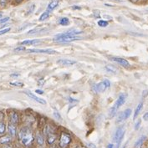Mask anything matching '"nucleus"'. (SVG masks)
Segmentation results:
<instances>
[{
  "label": "nucleus",
  "mask_w": 148,
  "mask_h": 148,
  "mask_svg": "<svg viewBox=\"0 0 148 148\" xmlns=\"http://www.w3.org/2000/svg\"><path fill=\"white\" fill-rule=\"evenodd\" d=\"M18 137L21 140L22 144L24 146L30 145L34 140V136H33L31 130H29L27 127H23L20 130L19 134H18Z\"/></svg>",
  "instance_id": "f257e3e1"
},
{
  "label": "nucleus",
  "mask_w": 148,
  "mask_h": 148,
  "mask_svg": "<svg viewBox=\"0 0 148 148\" xmlns=\"http://www.w3.org/2000/svg\"><path fill=\"white\" fill-rule=\"evenodd\" d=\"M124 135H125V128L123 127H119L116 130V132L115 133L114 136H113V140L114 142L116 143V148H119L120 147V144L121 142V140L124 137Z\"/></svg>",
  "instance_id": "f03ea898"
},
{
  "label": "nucleus",
  "mask_w": 148,
  "mask_h": 148,
  "mask_svg": "<svg viewBox=\"0 0 148 148\" xmlns=\"http://www.w3.org/2000/svg\"><path fill=\"white\" fill-rule=\"evenodd\" d=\"M81 34V31H79L77 29H71L70 31L64 32V33H62V34H60L58 35H56L54 39V41L55 40H57V39H63V38H70V37H76L78 34Z\"/></svg>",
  "instance_id": "7ed1b4c3"
},
{
  "label": "nucleus",
  "mask_w": 148,
  "mask_h": 148,
  "mask_svg": "<svg viewBox=\"0 0 148 148\" xmlns=\"http://www.w3.org/2000/svg\"><path fill=\"white\" fill-rule=\"evenodd\" d=\"M132 114V110L131 109H126L124 111L121 112L120 114H118L116 118V123H121L122 121H125L126 119H128L130 116Z\"/></svg>",
  "instance_id": "20e7f679"
},
{
  "label": "nucleus",
  "mask_w": 148,
  "mask_h": 148,
  "mask_svg": "<svg viewBox=\"0 0 148 148\" xmlns=\"http://www.w3.org/2000/svg\"><path fill=\"white\" fill-rule=\"evenodd\" d=\"M56 138H57V136L54 132V131L51 128L48 127V132H47V141H48V144L49 146L54 145L55 140H56Z\"/></svg>",
  "instance_id": "39448f33"
},
{
  "label": "nucleus",
  "mask_w": 148,
  "mask_h": 148,
  "mask_svg": "<svg viewBox=\"0 0 148 148\" xmlns=\"http://www.w3.org/2000/svg\"><path fill=\"white\" fill-rule=\"evenodd\" d=\"M71 141V137L69 134L67 133H62L60 136V147H65Z\"/></svg>",
  "instance_id": "423d86ee"
},
{
  "label": "nucleus",
  "mask_w": 148,
  "mask_h": 148,
  "mask_svg": "<svg viewBox=\"0 0 148 148\" xmlns=\"http://www.w3.org/2000/svg\"><path fill=\"white\" fill-rule=\"evenodd\" d=\"M110 60L114 62L117 63L119 64H121V66L125 67V68H128L130 67V63L128 62V60H126L123 58H120V57H111Z\"/></svg>",
  "instance_id": "0eeeda50"
},
{
  "label": "nucleus",
  "mask_w": 148,
  "mask_h": 148,
  "mask_svg": "<svg viewBox=\"0 0 148 148\" xmlns=\"http://www.w3.org/2000/svg\"><path fill=\"white\" fill-rule=\"evenodd\" d=\"M29 53H44V54H49V55H54L56 54L54 49H29Z\"/></svg>",
  "instance_id": "6e6552de"
},
{
  "label": "nucleus",
  "mask_w": 148,
  "mask_h": 148,
  "mask_svg": "<svg viewBox=\"0 0 148 148\" xmlns=\"http://www.w3.org/2000/svg\"><path fill=\"white\" fill-rule=\"evenodd\" d=\"M24 93L26 94L29 97H30L31 99H33L34 101H35L36 102H38L39 104H42V105H46V101L44 100V99H41L38 96H36L34 94H33L30 91H24Z\"/></svg>",
  "instance_id": "1a4fd4ad"
},
{
  "label": "nucleus",
  "mask_w": 148,
  "mask_h": 148,
  "mask_svg": "<svg viewBox=\"0 0 148 148\" xmlns=\"http://www.w3.org/2000/svg\"><path fill=\"white\" fill-rule=\"evenodd\" d=\"M125 98H126L125 95H124V94L120 95V96L118 97L117 101H116V103H115V105H114V106H115L117 110L119 109L121 106L124 105V103L125 102Z\"/></svg>",
  "instance_id": "9d476101"
},
{
  "label": "nucleus",
  "mask_w": 148,
  "mask_h": 148,
  "mask_svg": "<svg viewBox=\"0 0 148 148\" xmlns=\"http://www.w3.org/2000/svg\"><path fill=\"white\" fill-rule=\"evenodd\" d=\"M79 39H80V38H79V37H70V38H63V39H57V40H55V42L64 44V43H70V42H72V41L79 40Z\"/></svg>",
  "instance_id": "9b49d317"
},
{
  "label": "nucleus",
  "mask_w": 148,
  "mask_h": 148,
  "mask_svg": "<svg viewBox=\"0 0 148 148\" xmlns=\"http://www.w3.org/2000/svg\"><path fill=\"white\" fill-rule=\"evenodd\" d=\"M58 64H62L64 66H72L76 64V60H60L58 61Z\"/></svg>",
  "instance_id": "f8f14e48"
},
{
  "label": "nucleus",
  "mask_w": 148,
  "mask_h": 148,
  "mask_svg": "<svg viewBox=\"0 0 148 148\" xmlns=\"http://www.w3.org/2000/svg\"><path fill=\"white\" fill-rule=\"evenodd\" d=\"M58 4H59V1H58V0H52V1L48 4L46 11L47 12H49V13L52 12V11L58 6Z\"/></svg>",
  "instance_id": "ddd939ff"
},
{
  "label": "nucleus",
  "mask_w": 148,
  "mask_h": 148,
  "mask_svg": "<svg viewBox=\"0 0 148 148\" xmlns=\"http://www.w3.org/2000/svg\"><path fill=\"white\" fill-rule=\"evenodd\" d=\"M106 89H107V87L106 86V84L104 83V81H102V82L97 84V85L95 86V90L97 93H101V92H104Z\"/></svg>",
  "instance_id": "4468645a"
},
{
  "label": "nucleus",
  "mask_w": 148,
  "mask_h": 148,
  "mask_svg": "<svg viewBox=\"0 0 148 148\" xmlns=\"http://www.w3.org/2000/svg\"><path fill=\"white\" fill-rule=\"evenodd\" d=\"M41 41L39 39H28V40H24L21 43L22 45H37L39 44Z\"/></svg>",
  "instance_id": "2eb2a0df"
},
{
  "label": "nucleus",
  "mask_w": 148,
  "mask_h": 148,
  "mask_svg": "<svg viewBox=\"0 0 148 148\" xmlns=\"http://www.w3.org/2000/svg\"><path fill=\"white\" fill-rule=\"evenodd\" d=\"M10 122L14 125L18 124V115L16 112H12L10 114Z\"/></svg>",
  "instance_id": "dca6fc26"
},
{
  "label": "nucleus",
  "mask_w": 148,
  "mask_h": 148,
  "mask_svg": "<svg viewBox=\"0 0 148 148\" xmlns=\"http://www.w3.org/2000/svg\"><path fill=\"white\" fill-rule=\"evenodd\" d=\"M146 139H147V136H140V138L136 140V144H135V147L140 148V147L142 146L143 142L146 140Z\"/></svg>",
  "instance_id": "f3484780"
},
{
  "label": "nucleus",
  "mask_w": 148,
  "mask_h": 148,
  "mask_svg": "<svg viewBox=\"0 0 148 148\" xmlns=\"http://www.w3.org/2000/svg\"><path fill=\"white\" fill-rule=\"evenodd\" d=\"M36 141H37V143H38V145L39 146H43L44 145V143H45V139H44V136H43V135L41 134L40 132H39L37 134V136H36Z\"/></svg>",
  "instance_id": "a211bd4d"
},
{
  "label": "nucleus",
  "mask_w": 148,
  "mask_h": 148,
  "mask_svg": "<svg viewBox=\"0 0 148 148\" xmlns=\"http://www.w3.org/2000/svg\"><path fill=\"white\" fill-rule=\"evenodd\" d=\"M8 133L10 134V136H15V134H16L15 125H14V124L10 123L8 126Z\"/></svg>",
  "instance_id": "6ab92c4d"
},
{
  "label": "nucleus",
  "mask_w": 148,
  "mask_h": 148,
  "mask_svg": "<svg viewBox=\"0 0 148 148\" xmlns=\"http://www.w3.org/2000/svg\"><path fill=\"white\" fill-rule=\"evenodd\" d=\"M142 107H143V103L142 102H140L138 104V106H137V107H136V109L135 110V114H134V119H136V117L138 116V115L140 114V112L141 111V110H142Z\"/></svg>",
  "instance_id": "aec40b11"
},
{
  "label": "nucleus",
  "mask_w": 148,
  "mask_h": 148,
  "mask_svg": "<svg viewBox=\"0 0 148 148\" xmlns=\"http://www.w3.org/2000/svg\"><path fill=\"white\" fill-rule=\"evenodd\" d=\"M106 70H107L108 72H110V73H112V74H116V73H117L116 68L115 66H113V65H110V64L106 65Z\"/></svg>",
  "instance_id": "412c9836"
},
{
  "label": "nucleus",
  "mask_w": 148,
  "mask_h": 148,
  "mask_svg": "<svg viewBox=\"0 0 148 148\" xmlns=\"http://www.w3.org/2000/svg\"><path fill=\"white\" fill-rule=\"evenodd\" d=\"M11 140V137L9 136H4L3 137H0V143L1 144H7Z\"/></svg>",
  "instance_id": "4be33fe9"
},
{
  "label": "nucleus",
  "mask_w": 148,
  "mask_h": 148,
  "mask_svg": "<svg viewBox=\"0 0 148 148\" xmlns=\"http://www.w3.org/2000/svg\"><path fill=\"white\" fill-rule=\"evenodd\" d=\"M60 23L61 25H63V26H67V25L70 24V19H69L68 18H66V17L62 18H60Z\"/></svg>",
  "instance_id": "5701e85b"
},
{
  "label": "nucleus",
  "mask_w": 148,
  "mask_h": 148,
  "mask_svg": "<svg viewBox=\"0 0 148 148\" xmlns=\"http://www.w3.org/2000/svg\"><path fill=\"white\" fill-rule=\"evenodd\" d=\"M118 110L113 106L111 108H110V113H109V116L110 118H112V117H114L116 115V112Z\"/></svg>",
  "instance_id": "b1692460"
},
{
  "label": "nucleus",
  "mask_w": 148,
  "mask_h": 148,
  "mask_svg": "<svg viewBox=\"0 0 148 148\" xmlns=\"http://www.w3.org/2000/svg\"><path fill=\"white\" fill-rule=\"evenodd\" d=\"M49 17V12H47V11H45V13H43V14L40 15L39 20V21H44V20L47 19Z\"/></svg>",
  "instance_id": "393cba45"
},
{
  "label": "nucleus",
  "mask_w": 148,
  "mask_h": 148,
  "mask_svg": "<svg viewBox=\"0 0 148 148\" xmlns=\"http://www.w3.org/2000/svg\"><path fill=\"white\" fill-rule=\"evenodd\" d=\"M44 31V29H32L30 31H29V34H39L40 32Z\"/></svg>",
  "instance_id": "a878e982"
},
{
  "label": "nucleus",
  "mask_w": 148,
  "mask_h": 148,
  "mask_svg": "<svg viewBox=\"0 0 148 148\" xmlns=\"http://www.w3.org/2000/svg\"><path fill=\"white\" fill-rule=\"evenodd\" d=\"M98 25H99L100 27L105 28V27H106V26L108 25V22L106 21V20H99V21H98Z\"/></svg>",
  "instance_id": "bb28decb"
},
{
  "label": "nucleus",
  "mask_w": 148,
  "mask_h": 148,
  "mask_svg": "<svg viewBox=\"0 0 148 148\" xmlns=\"http://www.w3.org/2000/svg\"><path fill=\"white\" fill-rule=\"evenodd\" d=\"M5 130H6L5 124L3 122L0 121V134H3V133L5 132Z\"/></svg>",
  "instance_id": "cd10ccee"
},
{
  "label": "nucleus",
  "mask_w": 148,
  "mask_h": 148,
  "mask_svg": "<svg viewBox=\"0 0 148 148\" xmlns=\"http://www.w3.org/2000/svg\"><path fill=\"white\" fill-rule=\"evenodd\" d=\"M10 85L13 86H16V87H22L23 86V83L19 82V81H15V82H11Z\"/></svg>",
  "instance_id": "c85d7f7f"
},
{
  "label": "nucleus",
  "mask_w": 148,
  "mask_h": 148,
  "mask_svg": "<svg viewBox=\"0 0 148 148\" xmlns=\"http://www.w3.org/2000/svg\"><path fill=\"white\" fill-rule=\"evenodd\" d=\"M140 124H141V121L140 120H138L137 121V122L136 123V125H135V130L136 131H137V130H139V128H140Z\"/></svg>",
  "instance_id": "c756f323"
},
{
  "label": "nucleus",
  "mask_w": 148,
  "mask_h": 148,
  "mask_svg": "<svg viewBox=\"0 0 148 148\" xmlns=\"http://www.w3.org/2000/svg\"><path fill=\"white\" fill-rule=\"evenodd\" d=\"M9 19H10V18H9V17H5V18H2V19H0V23L2 24V23H7L8 20H9Z\"/></svg>",
  "instance_id": "7c9ffc66"
},
{
  "label": "nucleus",
  "mask_w": 148,
  "mask_h": 148,
  "mask_svg": "<svg viewBox=\"0 0 148 148\" xmlns=\"http://www.w3.org/2000/svg\"><path fill=\"white\" fill-rule=\"evenodd\" d=\"M10 28H8V29H2V30H0V35H3V34H6V33H8V32L10 31Z\"/></svg>",
  "instance_id": "2f4dec72"
},
{
  "label": "nucleus",
  "mask_w": 148,
  "mask_h": 148,
  "mask_svg": "<svg viewBox=\"0 0 148 148\" xmlns=\"http://www.w3.org/2000/svg\"><path fill=\"white\" fill-rule=\"evenodd\" d=\"M6 3H7V0H0V6L2 8L5 7L6 6Z\"/></svg>",
  "instance_id": "473e14b6"
},
{
  "label": "nucleus",
  "mask_w": 148,
  "mask_h": 148,
  "mask_svg": "<svg viewBox=\"0 0 148 148\" xmlns=\"http://www.w3.org/2000/svg\"><path fill=\"white\" fill-rule=\"evenodd\" d=\"M14 50H15V51H23V50H25V47L19 46L18 47V48H16Z\"/></svg>",
  "instance_id": "72a5a7b5"
},
{
  "label": "nucleus",
  "mask_w": 148,
  "mask_h": 148,
  "mask_svg": "<svg viewBox=\"0 0 148 148\" xmlns=\"http://www.w3.org/2000/svg\"><path fill=\"white\" fill-rule=\"evenodd\" d=\"M103 81H104V83L106 84V87H107V88H109L110 86V83L109 80H108V79H104Z\"/></svg>",
  "instance_id": "f704fd0d"
},
{
  "label": "nucleus",
  "mask_w": 148,
  "mask_h": 148,
  "mask_svg": "<svg viewBox=\"0 0 148 148\" xmlns=\"http://www.w3.org/2000/svg\"><path fill=\"white\" fill-rule=\"evenodd\" d=\"M143 120L146 121H148V112L144 114V116H143Z\"/></svg>",
  "instance_id": "c9c22d12"
},
{
  "label": "nucleus",
  "mask_w": 148,
  "mask_h": 148,
  "mask_svg": "<svg viewBox=\"0 0 148 148\" xmlns=\"http://www.w3.org/2000/svg\"><path fill=\"white\" fill-rule=\"evenodd\" d=\"M54 115H55V116L57 117V118H58L59 120H60V119H61V116H60L59 115V113H58L57 111H55V112H54Z\"/></svg>",
  "instance_id": "e433bc0d"
},
{
  "label": "nucleus",
  "mask_w": 148,
  "mask_h": 148,
  "mask_svg": "<svg viewBox=\"0 0 148 148\" xmlns=\"http://www.w3.org/2000/svg\"><path fill=\"white\" fill-rule=\"evenodd\" d=\"M35 93L39 94V95H42V94H44V91H43V90H35Z\"/></svg>",
  "instance_id": "4c0bfd02"
},
{
  "label": "nucleus",
  "mask_w": 148,
  "mask_h": 148,
  "mask_svg": "<svg viewBox=\"0 0 148 148\" xmlns=\"http://www.w3.org/2000/svg\"><path fill=\"white\" fill-rule=\"evenodd\" d=\"M147 93H148V90H144V91L142 92V94H143V95H142V96H143V97H146V96L147 95Z\"/></svg>",
  "instance_id": "58836bf2"
},
{
  "label": "nucleus",
  "mask_w": 148,
  "mask_h": 148,
  "mask_svg": "<svg viewBox=\"0 0 148 148\" xmlns=\"http://www.w3.org/2000/svg\"><path fill=\"white\" fill-rule=\"evenodd\" d=\"M72 8L73 9H81V8L79 7V6H72Z\"/></svg>",
  "instance_id": "ea45409f"
},
{
  "label": "nucleus",
  "mask_w": 148,
  "mask_h": 148,
  "mask_svg": "<svg viewBox=\"0 0 148 148\" xmlns=\"http://www.w3.org/2000/svg\"><path fill=\"white\" fill-rule=\"evenodd\" d=\"M115 147H114V145L113 144H109L108 146H107V148H114Z\"/></svg>",
  "instance_id": "a19ab883"
},
{
  "label": "nucleus",
  "mask_w": 148,
  "mask_h": 148,
  "mask_svg": "<svg viewBox=\"0 0 148 148\" xmlns=\"http://www.w3.org/2000/svg\"><path fill=\"white\" fill-rule=\"evenodd\" d=\"M17 76H19V75L18 74H14V75H11V77H17Z\"/></svg>",
  "instance_id": "79ce46f5"
},
{
  "label": "nucleus",
  "mask_w": 148,
  "mask_h": 148,
  "mask_svg": "<svg viewBox=\"0 0 148 148\" xmlns=\"http://www.w3.org/2000/svg\"><path fill=\"white\" fill-rule=\"evenodd\" d=\"M15 1H16V3H21V2H22L23 0H15Z\"/></svg>",
  "instance_id": "37998d69"
},
{
  "label": "nucleus",
  "mask_w": 148,
  "mask_h": 148,
  "mask_svg": "<svg viewBox=\"0 0 148 148\" xmlns=\"http://www.w3.org/2000/svg\"><path fill=\"white\" fill-rule=\"evenodd\" d=\"M89 146H90V147H90V148H95V146H94L93 144H90V145H89Z\"/></svg>",
  "instance_id": "c03bdc74"
},
{
  "label": "nucleus",
  "mask_w": 148,
  "mask_h": 148,
  "mask_svg": "<svg viewBox=\"0 0 148 148\" xmlns=\"http://www.w3.org/2000/svg\"><path fill=\"white\" fill-rule=\"evenodd\" d=\"M1 17H2V13L0 12V18H1Z\"/></svg>",
  "instance_id": "a18cd8bd"
},
{
  "label": "nucleus",
  "mask_w": 148,
  "mask_h": 148,
  "mask_svg": "<svg viewBox=\"0 0 148 148\" xmlns=\"http://www.w3.org/2000/svg\"><path fill=\"white\" fill-rule=\"evenodd\" d=\"M4 148H11V147H5Z\"/></svg>",
  "instance_id": "49530a36"
},
{
  "label": "nucleus",
  "mask_w": 148,
  "mask_h": 148,
  "mask_svg": "<svg viewBox=\"0 0 148 148\" xmlns=\"http://www.w3.org/2000/svg\"><path fill=\"white\" fill-rule=\"evenodd\" d=\"M123 148H125V146H124V147H123Z\"/></svg>",
  "instance_id": "de8ad7c7"
},
{
  "label": "nucleus",
  "mask_w": 148,
  "mask_h": 148,
  "mask_svg": "<svg viewBox=\"0 0 148 148\" xmlns=\"http://www.w3.org/2000/svg\"><path fill=\"white\" fill-rule=\"evenodd\" d=\"M133 1H138V0H133Z\"/></svg>",
  "instance_id": "09e8293b"
},
{
  "label": "nucleus",
  "mask_w": 148,
  "mask_h": 148,
  "mask_svg": "<svg viewBox=\"0 0 148 148\" xmlns=\"http://www.w3.org/2000/svg\"><path fill=\"white\" fill-rule=\"evenodd\" d=\"M75 148H80V147H75Z\"/></svg>",
  "instance_id": "8fccbe9b"
}]
</instances>
